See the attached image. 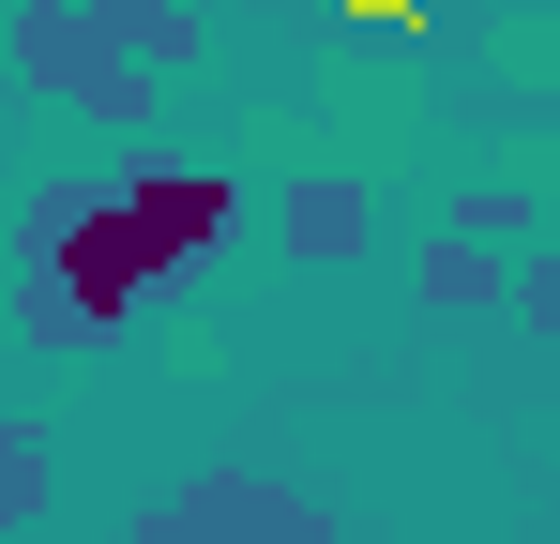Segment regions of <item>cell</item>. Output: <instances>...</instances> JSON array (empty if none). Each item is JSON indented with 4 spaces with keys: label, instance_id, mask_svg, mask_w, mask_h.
Instances as JSON below:
<instances>
[{
    "label": "cell",
    "instance_id": "obj_1",
    "mask_svg": "<svg viewBox=\"0 0 560 544\" xmlns=\"http://www.w3.org/2000/svg\"><path fill=\"white\" fill-rule=\"evenodd\" d=\"M243 243V181L212 152H152L121 181H46L15 227V333L31 348H106L121 318H152L183 272H212Z\"/></svg>",
    "mask_w": 560,
    "mask_h": 544
},
{
    "label": "cell",
    "instance_id": "obj_4",
    "mask_svg": "<svg viewBox=\"0 0 560 544\" xmlns=\"http://www.w3.org/2000/svg\"><path fill=\"white\" fill-rule=\"evenodd\" d=\"M273 227H288V258H303V272H334V258H364V227H378V212H364V181H288V212H273Z\"/></svg>",
    "mask_w": 560,
    "mask_h": 544
},
{
    "label": "cell",
    "instance_id": "obj_6",
    "mask_svg": "<svg viewBox=\"0 0 560 544\" xmlns=\"http://www.w3.org/2000/svg\"><path fill=\"white\" fill-rule=\"evenodd\" d=\"M46 515V424H0V530Z\"/></svg>",
    "mask_w": 560,
    "mask_h": 544
},
{
    "label": "cell",
    "instance_id": "obj_2",
    "mask_svg": "<svg viewBox=\"0 0 560 544\" xmlns=\"http://www.w3.org/2000/svg\"><path fill=\"white\" fill-rule=\"evenodd\" d=\"M15 76L61 91V106L106 121V137H137V121H152V61H121V46H106L92 0H15Z\"/></svg>",
    "mask_w": 560,
    "mask_h": 544
},
{
    "label": "cell",
    "instance_id": "obj_5",
    "mask_svg": "<svg viewBox=\"0 0 560 544\" xmlns=\"http://www.w3.org/2000/svg\"><path fill=\"white\" fill-rule=\"evenodd\" d=\"M92 15H106V46H121V61H152V76L197 61V15H183V0H92Z\"/></svg>",
    "mask_w": 560,
    "mask_h": 544
},
{
    "label": "cell",
    "instance_id": "obj_3",
    "mask_svg": "<svg viewBox=\"0 0 560 544\" xmlns=\"http://www.w3.org/2000/svg\"><path fill=\"white\" fill-rule=\"evenodd\" d=\"M137 544H349L318 499H288V484H258V469H197V484H167L152 515H137Z\"/></svg>",
    "mask_w": 560,
    "mask_h": 544
},
{
    "label": "cell",
    "instance_id": "obj_7",
    "mask_svg": "<svg viewBox=\"0 0 560 544\" xmlns=\"http://www.w3.org/2000/svg\"><path fill=\"white\" fill-rule=\"evenodd\" d=\"M485 287H500V272H485V243H440V258H424V303H485Z\"/></svg>",
    "mask_w": 560,
    "mask_h": 544
}]
</instances>
